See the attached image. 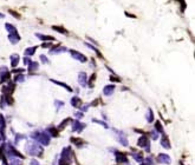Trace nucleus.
Listing matches in <instances>:
<instances>
[{"label": "nucleus", "mask_w": 195, "mask_h": 165, "mask_svg": "<svg viewBox=\"0 0 195 165\" xmlns=\"http://www.w3.org/2000/svg\"><path fill=\"white\" fill-rule=\"evenodd\" d=\"M82 104H83V101H82V99H80L79 97H73V98H71V105H72L73 107L79 108V107L82 106Z\"/></svg>", "instance_id": "obj_11"}, {"label": "nucleus", "mask_w": 195, "mask_h": 165, "mask_svg": "<svg viewBox=\"0 0 195 165\" xmlns=\"http://www.w3.org/2000/svg\"><path fill=\"white\" fill-rule=\"evenodd\" d=\"M10 72L7 70L6 66H1L0 67V82H5V81H8L10 80Z\"/></svg>", "instance_id": "obj_3"}, {"label": "nucleus", "mask_w": 195, "mask_h": 165, "mask_svg": "<svg viewBox=\"0 0 195 165\" xmlns=\"http://www.w3.org/2000/svg\"><path fill=\"white\" fill-rule=\"evenodd\" d=\"M76 117H77V118H82V117H83V113H82V112H77V113H76Z\"/></svg>", "instance_id": "obj_42"}, {"label": "nucleus", "mask_w": 195, "mask_h": 165, "mask_svg": "<svg viewBox=\"0 0 195 165\" xmlns=\"http://www.w3.org/2000/svg\"><path fill=\"white\" fill-rule=\"evenodd\" d=\"M132 157H134L137 162H140V163L143 160V157H142V155H140V153H134V155H132Z\"/></svg>", "instance_id": "obj_28"}, {"label": "nucleus", "mask_w": 195, "mask_h": 165, "mask_svg": "<svg viewBox=\"0 0 195 165\" xmlns=\"http://www.w3.org/2000/svg\"><path fill=\"white\" fill-rule=\"evenodd\" d=\"M146 117H147V122H153L154 120V113H153V111L150 108H148V111H147V115H146Z\"/></svg>", "instance_id": "obj_24"}, {"label": "nucleus", "mask_w": 195, "mask_h": 165, "mask_svg": "<svg viewBox=\"0 0 195 165\" xmlns=\"http://www.w3.org/2000/svg\"><path fill=\"white\" fill-rule=\"evenodd\" d=\"M110 80H111V81H113V80H114V81H121L120 78H116V77H113V76L110 77Z\"/></svg>", "instance_id": "obj_38"}, {"label": "nucleus", "mask_w": 195, "mask_h": 165, "mask_svg": "<svg viewBox=\"0 0 195 165\" xmlns=\"http://www.w3.org/2000/svg\"><path fill=\"white\" fill-rule=\"evenodd\" d=\"M52 30L56 31V32H59L62 34H68V31L64 29L63 26H52Z\"/></svg>", "instance_id": "obj_21"}, {"label": "nucleus", "mask_w": 195, "mask_h": 165, "mask_svg": "<svg viewBox=\"0 0 195 165\" xmlns=\"http://www.w3.org/2000/svg\"><path fill=\"white\" fill-rule=\"evenodd\" d=\"M40 59H42V62H43L44 64H47V63H49V59L44 56V54H42V56H40Z\"/></svg>", "instance_id": "obj_34"}, {"label": "nucleus", "mask_w": 195, "mask_h": 165, "mask_svg": "<svg viewBox=\"0 0 195 165\" xmlns=\"http://www.w3.org/2000/svg\"><path fill=\"white\" fill-rule=\"evenodd\" d=\"M151 137H153V139H156V138H157V133H156L155 131H153V133H151Z\"/></svg>", "instance_id": "obj_40"}, {"label": "nucleus", "mask_w": 195, "mask_h": 165, "mask_svg": "<svg viewBox=\"0 0 195 165\" xmlns=\"http://www.w3.org/2000/svg\"><path fill=\"white\" fill-rule=\"evenodd\" d=\"M84 127H85V124H82V123L78 122V120H75L73 124H72V130L76 131V132H80Z\"/></svg>", "instance_id": "obj_8"}, {"label": "nucleus", "mask_w": 195, "mask_h": 165, "mask_svg": "<svg viewBox=\"0 0 195 165\" xmlns=\"http://www.w3.org/2000/svg\"><path fill=\"white\" fill-rule=\"evenodd\" d=\"M92 122H95V123H97V124H101V125H103L104 127H108V126H106V124H105V123H103V122H101V120H97V119H92Z\"/></svg>", "instance_id": "obj_35"}, {"label": "nucleus", "mask_w": 195, "mask_h": 165, "mask_svg": "<svg viewBox=\"0 0 195 165\" xmlns=\"http://www.w3.org/2000/svg\"><path fill=\"white\" fill-rule=\"evenodd\" d=\"M85 45H87L88 47H90L91 50H94V51H95V52L97 53V56H98L99 58H103V57H102V54H101V52H99V51H98V50H97L96 47H94V46H92V45H90V44H85Z\"/></svg>", "instance_id": "obj_27"}, {"label": "nucleus", "mask_w": 195, "mask_h": 165, "mask_svg": "<svg viewBox=\"0 0 195 165\" xmlns=\"http://www.w3.org/2000/svg\"><path fill=\"white\" fill-rule=\"evenodd\" d=\"M71 142L75 143L76 145H78V146H82L83 143H84V142H83L82 139H79V138H71Z\"/></svg>", "instance_id": "obj_26"}, {"label": "nucleus", "mask_w": 195, "mask_h": 165, "mask_svg": "<svg viewBox=\"0 0 195 165\" xmlns=\"http://www.w3.org/2000/svg\"><path fill=\"white\" fill-rule=\"evenodd\" d=\"M51 81H52V82H54V84L59 85V86H62V87H64V89H66L69 92H72V89H71L69 85H66L65 82H62V81H58V80H54V79H51Z\"/></svg>", "instance_id": "obj_19"}, {"label": "nucleus", "mask_w": 195, "mask_h": 165, "mask_svg": "<svg viewBox=\"0 0 195 165\" xmlns=\"http://www.w3.org/2000/svg\"><path fill=\"white\" fill-rule=\"evenodd\" d=\"M95 80H96V73L91 74V77H90V80H89V87H94Z\"/></svg>", "instance_id": "obj_25"}, {"label": "nucleus", "mask_w": 195, "mask_h": 165, "mask_svg": "<svg viewBox=\"0 0 195 165\" xmlns=\"http://www.w3.org/2000/svg\"><path fill=\"white\" fill-rule=\"evenodd\" d=\"M5 27H6V30H7L8 34L18 33V31H17V29H15V26H14V25H12V24H8V22H6V24H5Z\"/></svg>", "instance_id": "obj_13"}, {"label": "nucleus", "mask_w": 195, "mask_h": 165, "mask_svg": "<svg viewBox=\"0 0 195 165\" xmlns=\"http://www.w3.org/2000/svg\"><path fill=\"white\" fill-rule=\"evenodd\" d=\"M42 46H43L44 48H46V47L49 48V47H51V43H44V44H43Z\"/></svg>", "instance_id": "obj_39"}, {"label": "nucleus", "mask_w": 195, "mask_h": 165, "mask_svg": "<svg viewBox=\"0 0 195 165\" xmlns=\"http://www.w3.org/2000/svg\"><path fill=\"white\" fill-rule=\"evenodd\" d=\"M137 145L140 146V148H147V146L149 145V143H148V137H147V136H141V138L138 139V142H137Z\"/></svg>", "instance_id": "obj_7"}, {"label": "nucleus", "mask_w": 195, "mask_h": 165, "mask_svg": "<svg viewBox=\"0 0 195 165\" xmlns=\"http://www.w3.org/2000/svg\"><path fill=\"white\" fill-rule=\"evenodd\" d=\"M8 40L12 43V44H17L19 40H20V36L19 33H13V34H8Z\"/></svg>", "instance_id": "obj_15"}, {"label": "nucleus", "mask_w": 195, "mask_h": 165, "mask_svg": "<svg viewBox=\"0 0 195 165\" xmlns=\"http://www.w3.org/2000/svg\"><path fill=\"white\" fill-rule=\"evenodd\" d=\"M47 133L51 136V137H58V131L56 127H49L47 129Z\"/></svg>", "instance_id": "obj_22"}, {"label": "nucleus", "mask_w": 195, "mask_h": 165, "mask_svg": "<svg viewBox=\"0 0 195 165\" xmlns=\"http://www.w3.org/2000/svg\"><path fill=\"white\" fill-rule=\"evenodd\" d=\"M24 63H25V65H29V64L31 63V59H30L29 57H25V59H24Z\"/></svg>", "instance_id": "obj_36"}, {"label": "nucleus", "mask_w": 195, "mask_h": 165, "mask_svg": "<svg viewBox=\"0 0 195 165\" xmlns=\"http://www.w3.org/2000/svg\"><path fill=\"white\" fill-rule=\"evenodd\" d=\"M36 50H37V46L27 47V48L25 50V56H26V57H31V56H33L34 52H36Z\"/></svg>", "instance_id": "obj_18"}, {"label": "nucleus", "mask_w": 195, "mask_h": 165, "mask_svg": "<svg viewBox=\"0 0 195 165\" xmlns=\"http://www.w3.org/2000/svg\"><path fill=\"white\" fill-rule=\"evenodd\" d=\"M158 162L162 163V164H170L172 163V159L168 155H165V153H160L158 157H157Z\"/></svg>", "instance_id": "obj_6"}, {"label": "nucleus", "mask_w": 195, "mask_h": 165, "mask_svg": "<svg viewBox=\"0 0 195 165\" xmlns=\"http://www.w3.org/2000/svg\"><path fill=\"white\" fill-rule=\"evenodd\" d=\"M70 53H71L72 58H75L76 60H78V62H80V63H85V62L88 60V58L84 56V54H82V53H80V52H78V51L71 50V51H70Z\"/></svg>", "instance_id": "obj_4"}, {"label": "nucleus", "mask_w": 195, "mask_h": 165, "mask_svg": "<svg viewBox=\"0 0 195 165\" xmlns=\"http://www.w3.org/2000/svg\"><path fill=\"white\" fill-rule=\"evenodd\" d=\"M56 105H57V106H58V108H59V107H62V106H63L64 104H63V101H59V100H56Z\"/></svg>", "instance_id": "obj_37"}, {"label": "nucleus", "mask_w": 195, "mask_h": 165, "mask_svg": "<svg viewBox=\"0 0 195 165\" xmlns=\"http://www.w3.org/2000/svg\"><path fill=\"white\" fill-rule=\"evenodd\" d=\"M59 164H61V165H69V164H70V160H68V159H65V158H61Z\"/></svg>", "instance_id": "obj_31"}, {"label": "nucleus", "mask_w": 195, "mask_h": 165, "mask_svg": "<svg viewBox=\"0 0 195 165\" xmlns=\"http://www.w3.org/2000/svg\"><path fill=\"white\" fill-rule=\"evenodd\" d=\"M155 129H156V131H158V132H163V127H162V125H161L160 122H156V123H155Z\"/></svg>", "instance_id": "obj_29"}, {"label": "nucleus", "mask_w": 195, "mask_h": 165, "mask_svg": "<svg viewBox=\"0 0 195 165\" xmlns=\"http://www.w3.org/2000/svg\"><path fill=\"white\" fill-rule=\"evenodd\" d=\"M70 120H71V119H70V118H68V119H66V120H63V122H62V124H61V125H59V129H61V130H62V129H64V127H65V126H66V125H68V123H69V122H70Z\"/></svg>", "instance_id": "obj_30"}, {"label": "nucleus", "mask_w": 195, "mask_h": 165, "mask_svg": "<svg viewBox=\"0 0 195 165\" xmlns=\"http://www.w3.org/2000/svg\"><path fill=\"white\" fill-rule=\"evenodd\" d=\"M0 142H1V138H0Z\"/></svg>", "instance_id": "obj_44"}, {"label": "nucleus", "mask_w": 195, "mask_h": 165, "mask_svg": "<svg viewBox=\"0 0 195 165\" xmlns=\"http://www.w3.org/2000/svg\"><path fill=\"white\" fill-rule=\"evenodd\" d=\"M8 12H10V13H11L13 17H15L17 19H19V18H20V14H19V13H17V12H14L13 10H8Z\"/></svg>", "instance_id": "obj_33"}, {"label": "nucleus", "mask_w": 195, "mask_h": 165, "mask_svg": "<svg viewBox=\"0 0 195 165\" xmlns=\"http://www.w3.org/2000/svg\"><path fill=\"white\" fill-rule=\"evenodd\" d=\"M14 81H24V76H23V74H18V76H15Z\"/></svg>", "instance_id": "obj_32"}, {"label": "nucleus", "mask_w": 195, "mask_h": 165, "mask_svg": "<svg viewBox=\"0 0 195 165\" xmlns=\"http://www.w3.org/2000/svg\"><path fill=\"white\" fill-rule=\"evenodd\" d=\"M161 145H162L164 149H170V142H169V139L167 138L165 136H163L162 138H161Z\"/></svg>", "instance_id": "obj_16"}, {"label": "nucleus", "mask_w": 195, "mask_h": 165, "mask_svg": "<svg viewBox=\"0 0 195 165\" xmlns=\"http://www.w3.org/2000/svg\"><path fill=\"white\" fill-rule=\"evenodd\" d=\"M10 59H11V66H12V67H15V66L18 65L19 60H20V58H19L18 54H12Z\"/></svg>", "instance_id": "obj_17"}, {"label": "nucleus", "mask_w": 195, "mask_h": 165, "mask_svg": "<svg viewBox=\"0 0 195 165\" xmlns=\"http://www.w3.org/2000/svg\"><path fill=\"white\" fill-rule=\"evenodd\" d=\"M38 67H39V65H38V63H36V62H31V63L29 64V71H30V72L38 70Z\"/></svg>", "instance_id": "obj_23"}, {"label": "nucleus", "mask_w": 195, "mask_h": 165, "mask_svg": "<svg viewBox=\"0 0 195 165\" xmlns=\"http://www.w3.org/2000/svg\"><path fill=\"white\" fill-rule=\"evenodd\" d=\"M5 126H6V123H5V119L3 116H0V133H1L3 137H5Z\"/></svg>", "instance_id": "obj_20"}, {"label": "nucleus", "mask_w": 195, "mask_h": 165, "mask_svg": "<svg viewBox=\"0 0 195 165\" xmlns=\"http://www.w3.org/2000/svg\"><path fill=\"white\" fill-rule=\"evenodd\" d=\"M0 18H4V14H3V13H0Z\"/></svg>", "instance_id": "obj_43"}, {"label": "nucleus", "mask_w": 195, "mask_h": 165, "mask_svg": "<svg viewBox=\"0 0 195 165\" xmlns=\"http://www.w3.org/2000/svg\"><path fill=\"white\" fill-rule=\"evenodd\" d=\"M30 165H40L37 160H31V163H30Z\"/></svg>", "instance_id": "obj_41"}, {"label": "nucleus", "mask_w": 195, "mask_h": 165, "mask_svg": "<svg viewBox=\"0 0 195 165\" xmlns=\"http://www.w3.org/2000/svg\"><path fill=\"white\" fill-rule=\"evenodd\" d=\"M36 37H37L38 39L43 40V41H54V40H56L54 37H52V36H45V34H42V33H37Z\"/></svg>", "instance_id": "obj_10"}, {"label": "nucleus", "mask_w": 195, "mask_h": 165, "mask_svg": "<svg viewBox=\"0 0 195 165\" xmlns=\"http://www.w3.org/2000/svg\"><path fill=\"white\" fill-rule=\"evenodd\" d=\"M66 51V47H64V46H54L53 48H51V51H50V53H52V54H57V53H62V52H65Z\"/></svg>", "instance_id": "obj_14"}, {"label": "nucleus", "mask_w": 195, "mask_h": 165, "mask_svg": "<svg viewBox=\"0 0 195 165\" xmlns=\"http://www.w3.org/2000/svg\"><path fill=\"white\" fill-rule=\"evenodd\" d=\"M78 82H79L80 86H87V84H88V77H87L85 72H79V74H78Z\"/></svg>", "instance_id": "obj_5"}, {"label": "nucleus", "mask_w": 195, "mask_h": 165, "mask_svg": "<svg viewBox=\"0 0 195 165\" xmlns=\"http://www.w3.org/2000/svg\"><path fill=\"white\" fill-rule=\"evenodd\" d=\"M26 152L31 155V156H43V148L40 145H38L37 143L30 142L26 145Z\"/></svg>", "instance_id": "obj_1"}, {"label": "nucleus", "mask_w": 195, "mask_h": 165, "mask_svg": "<svg viewBox=\"0 0 195 165\" xmlns=\"http://www.w3.org/2000/svg\"><path fill=\"white\" fill-rule=\"evenodd\" d=\"M115 91V85H106L103 89V94L104 96H111Z\"/></svg>", "instance_id": "obj_9"}, {"label": "nucleus", "mask_w": 195, "mask_h": 165, "mask_svg": "<svg viewBox=\"0 0 195 165\" xmlns=\"http://www.w3.org/2000/svg\"><path fill=\"white\" fill-rule=\"evenodd\" d=\"M116 162H117L118 164L127 163V162H128V158H127L125 153H120V152H117V155H116Z\"/></svg>", "instance_id": "obj_12"}, {"label": "nucleus", "mask_w": 195, "mask_h": 165, "mask_svg": "<svg viewBox=\"0 0 195 165\" xmlns=\"http://www.w3.org/2000/svg\"><path fill=\"white\" fill-rule=\"evenodd\" d=\"M32 138L36 139L37 142H39L43 145H49L50 144V137L44 132H33Z\"/></svg>", "instance_id": "obj_2"}]
</instances>
